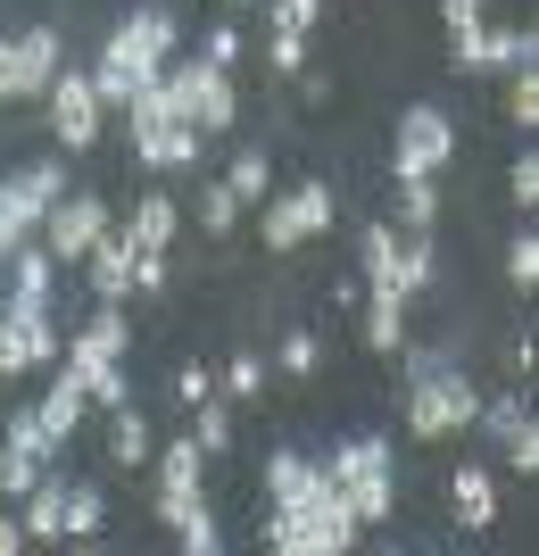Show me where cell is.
Returning <instances> with one entry per match:
<instances>
[{
  "mask_svg": "<svg viewBox=\"0 0 539 556\" xmlns=\"http://www.w3.org/2000/svg\"><path fill=\"white\" fill-rule=\"evenodd\" d=\"M258 540L274 556H349L365 540V523L349 515V498L332 490L324 507H274V523H258Z\"/></svg>",
  "mask_w": 539,
  "mask_h": 556,
  "instance_id": "obj_1",
  "label": "cell"
},
{
  "mask_svg": "<svg viewBox=\"0 0 539 556\" xmlns=\"http://www.w3.org/2000/svg\"><path fill=\"white\" fill-rule=\"evenodd\" d=\"M332 216H341V200H332L324 175H316V184H291V191H266L258 200V241L274 257H291V250H307V241H324Z\"/></svg>",
  "mask_w": 539,
  "mask_h": 556,
  "instance_id": "obj_2",
  "label": "cell"
},
{
  "mask_svg": "<svg viewBox=\"0 0 539 556\" xmlns=\"http://www.w3.org/2000/svg\"><path fill=\"white\" fill-rule=\"evenodd\" d=\"M166 100H175V116L183 125H200V134H233V116H241V92H233V75L208 67V59H175V67H158Z\"/></svg>",
  "mask_w": 539,
  "mask_h": 556,
  "instance_id": "obj_3",
  "label": "cell"
},
{
  "mask_svg": "<svg viewBox=\"0 0 539 556\" xmlns=\"http://www.w3.org/2000/svg\"><path fill=\"white\" fill-rule=\"evenodd\" d=\"M67 191V175H59V159H34V166H17V175H0V266L42 232V216H50V200Z\"/></svg>",
  "mask_w": 539,
  "mask_h": 556,
  "instance_id": "obj_4",
  "label": "cell"
},
{
  "mask_svg": "<svg viewBox=\"0 0 539 556\" xmlns=\"http://www.w3.org/2000/svg\"><path fill=\"white\" fill-rule=\"evenodd\" d=\"M473 416H482V391H473L465 374H423V382H407V432L415 441H457V432H473Z\"/></svg>",
  "mask_w": 539,
  "mask_h": 556,
  "instance_id": "obj_5",
  "label": "cell"
},
{
  "mask_svg": "<svg viewBox=\"0 0 539 556\" xmlns=\"http://www.w3.org/2000/svg\"><path fill=\"white\" fill-rule=\"evenodd\" d=\"M448 159H457V116L415 100V109L390 125V175H440Z\"/></svg>",
  "mask_w": 539,
  "mask_h": 556,
  "instance_id": "obj_6",
  "label": "cell"
},
{
  "mask_svg": "<svg viewBox=\"0 0 539 556\" xmlns=\"http://www.w3.org/2000/svg\"><path fill=\"white\" fill-rule=\"evenodd\" d=\"M117 225V216H108V200H100V191H59V200H50V216H42V250L59 257V275H67V266H84V250H92L100 232Z\"/></svg>",
  "mask_w": 539,
  "mask_h": 556,
  "instance_id": "obj_7",
  "label": "cell"
},
{
  "mask_svg": "<svg viewBox=\"0 0 539 556\" xmlns=\"http://www.w3.org/2000/svg\"><path fill=\"white\" fill-rule=\"evenodd\" d=\"M50 457H59V441L42 432V416H34V407L0 416V498H25V490L50 473Z\"/></svg>",
  "mask_w": 539,
  "mask_h": 556,
  "instance_id": "obj_8",
  "label": "cell"
},
{
  "mask_svg": "<svg viewBox=\"0 0 539 556\" xmlns=\"http://www.w3.org/2000/svg\"><path fill=\"white\" fill-rule=\"evenodd\" d=\"M42 109H50V125H59V150H92L100 125H108V109H100V92H92V75L67 67V59H59V75H50Z\"/></svg>",
  "mask_w": 539,
  "mask_h": 556,
  "instance_id": "obj_9",
  "label": "cell"
},
{
  "mask_svg": "<svg viewBox=\"0 0 539 556\" xmlns=\"http://www.w3.org/2000/svg\"><path fill=\"white\" fill-rule=\"evenodd\" d=\"M92 92H100V109H125V100L141 92V84H150V75H158V59H150V50H133L125 42V34H108V42H100V59L92 67Z\"/></svg>",
  "mask_w": 539,
  "mask_h": 556,
  "instance_id": "obj_10",
  "label": "cell"
},
{
  "mask_svg": "<svg viewBox=\"0 0 539 556\" xmlns=\"http://www.w3.org/2000/svg\"><path fill=\"white\" fill-rule=\"evenodd\" d=\"M266 498H274V507H324L332 473L316 457H299V448H282V457H266Z\"/></svg>",
  "mask_w": 539,
  "mask_h": 556,
  "instance_id": "obj_11",
  "label": "cell"
},
{
  "mask_svg": "<svg viewBox=\"0 0 539 556\" xmlns=\"http://www.w3.org/2000/svg\"><path fill=\"white\" fill-rule=\"evenodd\" d=\"M133 232H125V225H108V232H100V241H92V250H84V275H92V300H125V291H133Z\"/></svg>",
  "mask_w": 539,
  "mask_h": 556,
  "instance_id": "obj_12",
  "label": "cell"
},
{
  "mask_svg": "<svg viewBox=\"0 0 539 556\" xmlns=\"http://www.w3.org/2000/svg\"><path fill=\"white\" fill-rule=\"evenodd\" d=\"M59 366H67L75 382H84V399H92L100 416H108V407H125V357H100V349L67 341V349H59Z\"/></svg>",
  "mask_w": 539,
  "mask_h": 556,
  "instance_id": "obj_13",
  "label": "cell"
},
{
  "mask_svg": "<svg viewBox=\"0 0 539 556\" xmlns=\"http://www.w3.org/2000/svg\"><path fill=\"white\" fill-rule=\"evenodd\" d=\"M448 515H457V532H490V523H498L490 465H457V473H448Z\"/></svg>",
  "mask_w": 539,
  "mask_h": 556,
  "instance_id": "obj_14",
  "label": "cell"
},
{
  "mask_svg": "<svg viewBox=\"0 0 539 556\" xmlns=\"http://www.w3.org/2000/svg\"><path fill=\"white\" fill-rule=\"evenodd\" d=\"M0 307H9V325H17V341H25V366H34V374H50V366H59V349H67L59 316H50L42 300H0Z\"/></svg>",
  "mask_w": 539,
  "mask_h": 556,
  "instance_id": "obj_15",
  "label": "cell"
},
{
  "mask_svg": "<svg viewBox=\"0 0 539 556\" xmlns=\"http://www.w3.org/2000/svg\"><path fill=\"white\" fill-rule=\"evenodd\" d=\"M34 416H42V432H50V441L67 448L75 432H84V416H92V399H84V382H75V374L59 366V374H50V391L34 399Z\"/></svg>",
  "mask_w": 539,
  "mask_h": 556,
  "instance_id": "obj_16",
  "label": "cell"
},
{
  "mask_svg": "<svg viewBox=\"0 0 539 556\" xmlns=\"http://www.w3.org/2000/svg\"><path fill=\"white\" fill-rule=\"evenodd\" d=\"M17 523H25V540H67V482H59V465L17 498Z\"/></svg>",
  "mask_w": 539,
  "mask_h": 556,
  "instance_id": "obj_17",
  "label": "cell"
},
{
  "mask_svg": "<svg viewBox=\"0 0 539 556\" xmlns=\"http://www.w3.org/2000/svg\"><path fill=\"white\" fill-rule=\"evenodd\" d=\"M59 75V25H25L17 34V100H42Z\"/></svg>",
  "mask_w": 539,
  "mask_h": 556,
  "instance_id": "obj_18",
  "label": "cell"
},
{
  "mask_svg": "<svg viewBox=\"0 0 539 556\" xmlns=\"http://www.w3.org/2000/svg\"><path fill=\"white\" fill-rule=\"evenodd\" d=\"M125 42L133 50H150V59H175V50H183V25H175V9H158V0H141V9H125V25H117Z\"/></svg>",
  "mask_w": 539,
  "mask_h": 556,
  "instance_id": "obj_19",
  "label": "cell"
},
{
  "mask_svg": "<svg viewBox=\"0 0 539 556\" xmlns=\"http://www.w3.org/2000/svg\"><path fill=\"white\" fill-rule=\"evenodd\" d=\"M125 232H133V250H175V232H183V208L166 200V191H141L133 200V216H125Z\"/></svg>",
  "mask_w": 539,
  "mask_h": 556,
  "instance_id": "obj_20",
  "label": "cell"
},
{
  "mask_svg": "<svg viewBox=\"0 0 539 556\" xmlns=\"http://www.w3.org/2000/svg\"><path fill=\"white\" fill-rule=\"evenodd\" d=\"M390 275H399V225L374 216V225L357 232V282H365V291H399Z\"/></svg>",
  "mask_w": 539,
  "mask_h": 556,
  "instance_id": "obj_21",
  "label": "cell"
},
{
  "mask_svg": "<svg viewBox=\"0 0 539 556\" xmlns=\"http://www.w3.org/2000/svg\"><path fill=\"white\" fill-rule=\"evenodd\" d=\"M0 275H9V300H42V307H50V291H59V257H50L42 232H34V241H25V250L9 257Z\"/></svg>",
  "mask_w": 539,
  "mask_h": 556,
  "instance_id": "obj_22",
  "label": "cell"
},
{
  "mask_svg": "<svg viewBox=\"0 0 539 556\" xmlns=\"http://www.w3.org/2000/svg\"><path fill=\"white\" fill-rule=\"evenodd\" d=\"M365 349H374V357H399V341H407V300L399 291H365Z\"/></svg>",
  "mask_w": 539,
  "mask_h": 556,
  "instance_id": "obj_23",
  "label": "cell"
},
{
  "mask_svg": "<svg viewBox=\"0 0 539 556\" xmlns=\"http://www.w3.org/2000/svg\"><path fill=\"white\" fill-rule=\"evenodd\" d=\"M150 416H141L133 399H125V407H108V465H125V473H133V465H150Z\"/></svg>",
  "mask_w": 539,
  "mask_h": 556,
  "instance_id": "obj_24",
  "label": "cell"
},
{
  "mask_svg": "<svg viewBox=\"0 0 539 556\" xmlns=\"http://www.w3.org/2000/svg\"><path fill=\"white\" fill-rule=\"evenodd\" d=\"M341 498H349V515L374 532V523H390V507H399V473L382 465V473H357V482H341Z\"/></svg>",
  "mask_w": 539,
  "mask_h": 556,
  "instance_id": "obj_25",
  "label": "cell"
},
{
  "mask_svg": "<svg viewBox=\"0 0 539 556\" xmlns=\"http://www.w3.org/2000/svg\"><path fill=\"white\" fill-rule=\"evenodd\" d=\"M200 150H208V134H200V125H183V116H175V125H158V134L141 141L133 159H141V166H200Z\"/></svg>",
  "mask_w": 539,
  "mask_h": 556,
  "instance_id": "obj_26",
  "label": "cell"
},
{
  "mask_svg": "<svg viewBox=\"0 0 539 556\" xmlns=\"http://www.w3.org/2000/svg\"><path fill=\"white\" fill-rule=\"evenodd\" d=\"M399 300H423L432 282H440V250H432V232H399Z\"/></svg>",
  "mask_w": 539,
  "mask_h": 556,
  "instance_id": "obj_27",
  "label": "cell"
},
{
  "mask_svg": "<svg viewBox=\"0 0 539 556\" xmlns=\"http://www.w3.org/2000/svg\"><path fill=\"white\" fill-rule=\"evenodd\" d=\"M390 184H399V225L407 232L440 225V175H390Z\"/></svg>",
  "mask_w": 539,
  "mask_h": 556,
  "instance_id": "obj_28",
  "label": "cell"
},
{
  "mask_svg": "<svg viewBox=\"0 0 539 556\" xmlns=\"http://www.w3.org/2000/svg\"><path fill=\"white\" fill-rule=\"evenodd\" d=\"M382 465H390V441L357 432V441H341V448L324 457V473H332V490H341V482H357V473H382Z\"/></svg>",
  "mask_w": 539,
  "mask_h": 556,
  "instance_id": "obj_29",
  "label": "cell"
},
{
  "mask_svg": "<svg viewBox=\"0 0 539 556\" xmlns=\"http://www.w3.org/2000/svg\"><path fill=\"white\" fill-rule=\"evenodd\" d=\"M67 341L100 349V357H125V349H133V325H125V300H100V307H92V325H84V332H67Z\"/></svg>",
  "mask_w": 539,
  "mask_h": 556,
  "instance_id": "obj_30",
  "label": "cell"
},
{
  "mask_svg": "<svg viewBox=\"0 0 539 556\" xmlns=\"http://www.w3.org/2000/svg\"><path fill=\"white\" fill-rule=\"evenodd\" d=\"M150 465H158V490H200V465H208V448L183 432V441L150 448Z\"/></svg>",
  "mask_w": 539,
  "mask_h": 556,
  "instance_id": "obj_31",
  "label": "cell"
},
{
  "mask_svg": "<svg viewBox=\"0 0 539 556\" xmlns=\"http://www.w3.org/2000/svg\"><path fill=\"white\" fill-rule=\"evenodd\" d=\"M224 191H233L241 208H258L266 191H274V166H266V150H233V166H224Z\"/></svg>",
  "mask_w": 539,
  "mask_h": 556,
  "instance_id": "obj_32",
  "label": "cell"
},
{
  "mask_svg": "<svg viewBox=\"0 0 539 556\" xmlns=\"http://www.w3.org/2000/svg\"><path fill=\"white\" fill-rule=\"evenodd\" d=\"M191 216H200V232H208V241H224V232L241 225V200H233V191H224V175L191 191Z\"/></svg>",
  "mask_w": 539,
  "mask_h": 556,
  "instance_id": "obj_33",
  "label": "cell"
},
{
  "mask_svg": "<svg viewBox=\"0 0 539 556\" xmlns=\"http://www.w3.org/2000/svg\"><path fill=\"white\" fill-rule=\"evenodd\" d=\"M100 523H108V490L67 482V540H100Z\"/></svg>",
  "mask_w": 539,
  "mask_h": 556,
  "instance_id": "obj_34",
  "label": "cell"
},
{
  "mask_svg": "<svg viewBox=\"0 0 539 556\" xmlns=\"http://www.w3.org/2000/svg\"><path fill=\"white\" fill-rule=\"evenodd\" d=\"M191 441L208 448V457H224V448H233V407H224V391L191 407Z\"/></svg>",
  "mask_w": 539,
  "mask_h": 556,
  "instance_id": "obj_35",
  "label": "cell"
},
{
  "mask_svg": "<svg viewBox=\"0 0 539 556\" xmlns=\"http://www.w3.org/2000/svg\"><path fill=\"white\" fill-rule=\"evenodd\" d=\"M274 366L282 374H291V382H307V374H316V366H324V341H316V332H282V349H274Z\"/></svg>",
  "mask_w": 539,
  "mask_h": 556,
  "instance_id": "obj_36",
  "label": "cell"
},
{
  "mask_svg": "<svg viewBox=\"0 0 539 556\" xmlns=\"http://www.w3.org/2000/svg\"><path fill=\"white\" fill-rule=\"evenodd\" d=\"M200 59H208V67H224V75H233L241 59H249V42H241V25H233V17H216L208 34H200Z\"/></svg>",
  "mask_w": 539,
  "mask_h": 556,
  "instance_id": "obj_37",
  "label": "cell"
},
{
  "mask_svg": "<svg viewBox=\"0 0 539 556\" xmlns=\"http://www.w3.org/2000/svg\"><path fill=\"white\" fill-rule=\"evenodd\" d=\"M216 391H224V399H258L266 391V357H258V349H241L233 366L216 374Z\"/></svg>",
  "mask_w": 539,
  "mask_h": 556,
  "instance_id": "obj_38",
  "label": "cell"
},
{
  "mask_svg": "<svg viewBox=\"0 0 539 556\" xmlns=\"http://www.w3.org/2000/svg\"><path fill=\"white\" fill-rule=\"evenodd\" d=\"M175 540H183L191 556H216V548H224V523H216V515H208V498H200V507H191L183 523H175Z\"/></svg>",
  "mask_w": 539,
  "mask_h": 556,
  "instance_id": "obj_39",
  "label": "cell"
},
{
  "mask_svg": "<svg viewBox=\"0 0 539 556\" xmlns=\"http://www.w3.org/2000/svg\"><path fill=\"white\" fill-rule=\"evenodd\" d=\"M506 116H515L523 134L539 125V67H515V75H506Z\"/></svg>",
  "mask_w": 539,
  "mask_h": 556,
  "instance_id": "obj_40",
  "label": "cell"
},
{
  "mask_svg": "<svg viewBox=\"0 0 539 556\" xmlns=\"http://www.w3.org/2000/svg\"><path fill=\"white\" fill-rule=\"evenodd\" d=\"M523 416H531V407H523V391H498V399H482V416H473V424H482L490 441H506V432H515Z\"/></svg>",
  "mask_w": 539,
  "mask_h": 556,
  "instance_id": "obj_41",
  "label": "cell"
},
{
  "mask_svg": "<svg viewBox=\"0 0 539 556\" xmlns=\"http://www.w3.org/2000/svg\"><path fill=\"white\" fill-rule=\"evenodd\" d=\"M506 282H515V291H531V282H539V232L531 225L506 241Z\"/></svg>",
  "mask_w": 539,
  "mask_h": 556,
  "instance_id": "obj_42",
  "label": "cell"
},
{
  "mask_svg": "<svg viewBox=\"0 0 539 556\" xmlns=\"http://www.w3.org/2000/svg\"><path fill=\"white\" fill-rule=\"evenodd\" d=\"M498 457H506V465H515V473H523V482H531V473H539V424L523 416L515 432H506V441H498Z\"/></svg>",
  "mask_w": 539,
  "mask_h": 556,
  "instance_id": "obj_43",
  "label": "cell"
},
{
  "mask_svg": "<svg viewBox=\"0 0 539 556\" xmlns=\"http://www.w3.org/2000/svg\"><path fill=\"white\" fill-rule=\"evenodd\" d=\"M266 67H274V75H299V67H307V34L274 25V34H266Z\"/></svg>",
  "mask_w": 539,
  "mask_h": 556,
  "instance_id": "obj_44",
  "label": "cell"
},
{
  "mask_svg": "<svg viewBox=\"0 0 539 556\" xmlns=\"http://www.w3.org/2000/svg\"><path fill=\"white\" fill-rule=\"evenodd\" d=\"M506 200H515V208H523V216H531V208H539V159H531V150H523V159H515V166H506Z\"/></svg>",
  "mask_w": 539,
  "mask_h": 556,
  "instance_id": "obj_45",
  "label": "cell"
},
{
  "mask_svg": "<svg viewBox=\"0 0 539 556\" xmlns=\"http://www.w3.org/2000/svg\"><path fill=\"white\" fill-rule=\"evenodd\" d=\"M274 9V25H291V34H316L324 25V0H266Z\"/></svg>",
  "mask_w": 539,
  "mask_h": 556,
  "instance_id": "obj_46",
  "label": "cell"
},
{
  "mask_svg": "<svg viewBox=\"0 0 539 556\" xmlns=\"http://www.w3.org/2000/svg\"><path fill=\"white\" fill-rule=\"evenodd\" d=\"M175 399H183V407L216 399V374H208V366H175Z\"/></svg>",
  "mask_w": 539,
  "mask_h": 556,
  "instance_id": "obj_47",
  "label": "cell"
},
{
  "mask_svg": "<svg viewBox=\"0 0 539 556\" xmlns=\"http://www.w3.org/2000/svg\"><path fill=\"white\" fill-rule=\"evenodd\" d=\"M0 374H34V366H25V341H17V325H9V307H0Z\"/></svg>",
  "mask_w": 539,
  "mask_h": 556,
  "instance_id": "obj_48",
  "label": "cell"
},
{
  "mask_svg": "<svg viewBox=\"0 0 539 556\" xmlns=\"http://www.w3.org/2000/svg\"><path fill=\"white\" fill-rule=\"evenodd\" d=\"M399 357H407V382H423V374L448 366V349H415V341H399Z\"/></svg>",
  "mask_w": 539,
  "mask_h": 556,
  "instance_id": "obj_49",
  "label": "cell"
},
{
  "mask_svg": "<svg viewBox=\"0 0 539 556\" xmlns=\"http://www.w3.org/2000/svg\"><path fill=\"white\" fill-rule=\"evenodd\" d=\"M440 25H448V34H465V25H482V0H440Z\"/></svg>",
  "mask_w": 539,
  "mask_h": 556,
  "instance_id": "obj_50",
  "label": "cell"
},
{
  "mask_svg": "<svg viewBox=\"0 0 539 556\" xmlns=\"http://www.w3.org/2000/svg\"><path fill=\"white\" fill-rule=\"evenodd\" d=\"M291 84H299V100H316V109H324V100H332V75H324V67H299V75H291Z\"/></svg>",
  "mask_w": 539,
  "mask_h": 556,
  "instance_id": "obj_51",
  "label": "cell"
},
{
  "mask_svg": "<svg viewBox=\"0 0 539 556\" xmlns=\"http://www.w3.org/2000/svg\"><path fill=\"white\" fill-rule=\"evenodd\" d=\"M531 357H539L531 332H523V341H506V374H515V382H531Z\"/></svg>",
  "mask_w": 539,
  "mask_h": 556,
  "instance_id": "obj_52",
  "label": "cell"
},
{
  "mask_svg": "<svg viewBox=\"0 0 539 556\" xmlns=\"http://www.w3.org/2000/svg\"><path fill=\"white\" fill-rule=\"evenodd\" d=\"M25 548V523H17V515H0V556H17Z\"/></svg>",
  "mask_w": 539,
  "mask_h": 556,
  "instance_id": "obj_53",
  "label": "cell"
},
{
  "mask_svg": "<svg viewBox=\"0 0 539 556\" xmlns=\"http://www.w3.org/2000/svg\"><path fill=\"white\" fill-rule=\"evenodd\" d=\"M224 9H266V0H224Z\"/></svg>",
  "mask_w": 539,
  "mask_h": 556,
  "instance_id": "obj_54",
  "label": "cell"
}]
</instances>
